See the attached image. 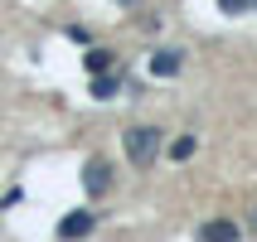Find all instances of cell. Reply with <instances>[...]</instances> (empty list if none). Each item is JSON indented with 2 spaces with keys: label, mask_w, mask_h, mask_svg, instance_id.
I'll return each mask as SVG.
<instances>
[{
  "label": "cell",
  "mask_w": 257,
  "mask_h": 242,
  "mask_svg": "<svg viewBox=\"0 0 257 242\" xmlns=\"http://www.w3.org/2000/svg\"><path fill=\"white\" fill-rule=\"evenodd\" d=\"M126 155H131V165H156V155H160V131L156 126H131L126 131Z\"/></svg>",
  "instance_id": "6da1fadb"
},
{
  "label": "cell",
  "mask_w": 257,
  "mask_h": 242,
  "mask_svg": "<svg viewBox=\"0 0 257 242\" xmlns=\"http://www.w3.org/2000/svg\"><path fill=\"white\" fill-rule=\"evenodd\" d=\"M107 184H112V165H107L102 155H92L83 165V189L87 194H107Z\"/></svg>",
  "instance_id": "7a4b0ae2"
},
{
  "label": "cell",
  "mask_w": 257,
  "mask_h": 242,
  "mask_svg": "<svg viewBox=\"0 0 257 242\" xmlns=\"http://www.w3.org/2000/svg\"><path fill=\"white\" fill-rule=\"evenodd\" d=\"M199 242H243V232H238L233 218H209L199 228Z\"/></svg>",
  "instance_id": "3957f363"
},
{
  "label": "cell",
  "mask_w": 257,
  "mask_h": 242,
  "mask_svg": "<svg viewBox=\"0 0 257 242\" xmlns=\"http://www.w3.org/2000/svg\"><path fill=\"white\" fill-rule=\"evenodd\" d=\"M92 223H97V218L87 213V208H78V213H68L63 223H58V237H63V242H78V237L92 232Z\"/></svg>",
  "instance_id": "277c9868"
},
{
  "label": "cell",
  "mask_w": 257,
  "mask_h": 242,
  "mask_svg": "<svg viewBox=\"0 0 257 242\" xmlns=\"http://www.w3.org/2000/svg\"><path fill=\"white\" fill-rule=\"evenodd\" d=\"M180 68H185V54H180V49H156V54H151V73H156V78H175Z\"/></svg>",
  "instance_id": "5b68a950"
},
{
  "label": "cell",
  "mask_w": 257,
  "mask_h": 242,
  "mask_svg": "<svg viewBox=\"0 0 257 242\" xmlns=\"http://www.w3.org/2000/svg\"><path fill=\"white\" fill-rule=\"evenodd\" d=\"M116 92H121V78H112V73H92V97H97V102L116 97Z\"/></svg>",
  "instance_id": "8992f818"
},
{
  "label": "cell",
  "mask_w": 257,
  "mask_h": 242,
  "mask_svg": "<svg viewBox=\"0 0 257 242\" xmlns=\"http://www.w3.org/2000/svg\"><path fill=\"white\" fill-rule=\"evenodd\" d=\"M112 63H116L112 49H87V68L92 73H112Z\"/></svg>",
  "instance_id": "52a82bcc"
},
{
  "label": "cell",
  "mask_w": 257,
  "mask_h": 242,
  "mask_svg": "<svg viewBox=\"0 0 257 242\" xmlns=\"http://www.w3.org/2000/svg\"><path fill=\"white\" fill-rule=\"evenodd\" d=\"M194 155V136H180V141H170V160H189Z\"/></svg>",
  "instance_id": "ba28073f"
},
{
  "label": "cell",
  "mask_w": 257,
  "mask_h": 242,
  "mask_svg": "<svg viewBox=\"0 0 257 242\" xmlns=\"http://www.w3.org/2000/svg\"><path fill=\"white\" fill-rule=\"evenodd\" d=\"M218 10H223V15H243L247 0H218Z\"/></svg>",
  "instance_id": "9c48e42d"
},
{
  "label": "cell",
  "mask_w": 257,
  "mask_h": 242,
  "mask_svg": "<svg viewBox=\"0 0 257 242\" xmlns=\"http://www.w3.org/2000/svg\"><path fill=\"white\" fill-rule=\"evenodd\" d=\"M116 5H141V0H116Z\"/></svg>",
  "instance_id": "30bf717a"
},
{
  "label": "cell",
  "mask_w": 257,
  "mask_h": 242,
  "mask_svg": "<svg viewBox=\"0 0 257 242\" xmlns=\"http://www.w3.org/2000/svg\"><path fill=\"white\" fill-rule=\"evenodd\" d=\"M252 5H257V0H252Z\"/></svg>",
  "instance_id": "8fae6325"
}]
</instances>
